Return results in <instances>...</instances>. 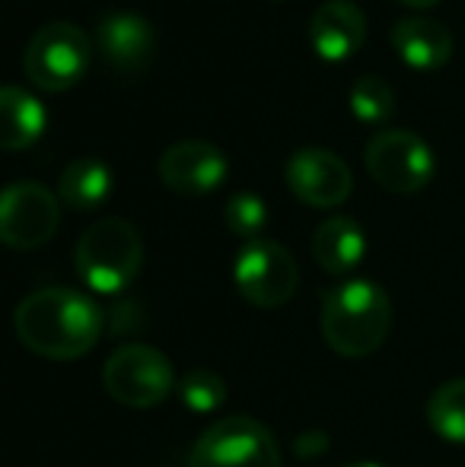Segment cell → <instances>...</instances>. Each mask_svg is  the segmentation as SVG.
I'll use <instances>...</instances> for the list:
<instances>
[{
  "label": "cell",
  "mask_w": 465,
  "mask_h": 467,
  "mask_svg": "<svg viewBox=\"0 0 465 467\" xmlns=\"http://www.w3.org/2000/svg\"><path fill=\"white\" fill-rule=\"evenodd\" d=\"M109 194H112V169L93 156L74 160L58 182V197L70 210H96L109 201Z\"/></svg>",
  "instance_id": "cell-17"
},
{
  "label": "cell",
  "mask_w": 465,
  "mask_h": 467,
  "mask_svg": "<svg viewBox=\"0 0 465 467\" xmlns=\"http://www.w3.org/2000/svg\"><path fill=\"white\" fill-rule=\"evenodd\" d=\"M93 38L68 19L45 23L23 51V70L42 93H64L87 77L93 64Z\"/></svg>",
  "instance_id": "cell-4"
},
{
  "label": "cell",
  "mask_w": 465,
  "mask_h": 467,
  "mask_svg": "<svg viewBox=\"0 0 465 467\" xmlns=\"http://www.w3.org/2000/svg\"><path fill=\"white\" fill-rule=\"evenodd\" d=\"M287 188L303 203L319 210L342 207L354 191V175L348 162L325 147H300L284 166Z\"/></svg>",
  "instance_id": "cell-10"
},
{
  "label": "cell",
  "mask_w": 465,
  "mask_h": 467,
  "mask_svg": "<svg viewBox=\"0 0 465 467\" xmlns=\"http://www.w3.org/2000/svg\"><path fill=\"white\" fill-rule=\"evenodd\" d=\"M188 467H284L274 432L255 417H224L211 423L188 451Z\"/></svg>",
  "instance_id": "cell-5"
},
{
  "label": "cell",
  "mask_w": 465,
  "mask_h": 467,
  "mask_svg": "<svg viewBox=\"0 0 465 467\" xmlns=\"http://www.w3.org/2000/svg\"><path fill=\"white\" fill-rule=\"evenodd\" d=\"M366 254V235L351 216H332L312 233V258L325 274H351Z\"/></svg>",
  "instance_id": "cell-15"
},
{
  "label": "cell",
  "mask_w": 465,
  "mask_h": 467,
  "mask_svg": "<svg viewBox=\"0 0 465 467\" xmlns=\"http://www.w3.org/2000/svg\"><path fill=\"white\" fill-rule=\"evenodd\" d=\"M109 398L134 410L156 407L175 391V369L163 350L150 344H124L102 366Z\"/></svg>",
  "instance_id": "cell-6"
},
{
  "label": "cell",
  "mask_w": 465,
  "mask_h": 467,
  "mask_svg": "<svg viewBox=\"0 0 465 467\" xmlns=\"http://www.w3.org/2000/svg\"><path fill=\"white\" fill-rule=\"evenodd\" d=\"M392 327V302L373 280H344L322 296V337L351 359L370 357L386 344Z\"/></svg>",
  "instance_id": "cell-2"
},
{
  "label": "cell",
  "mask_w": 465,
  "mask_h": 467,
  "mask_svg": "<svg viewBox=\"0 0 465 467\" xmlns=\"http://www.w3.org/2000/svg\"><path fill=\"white\" fill-rule=\"evenodd\" d=\"M160 182L182 197H205L224 185L230 162L211 140H175L156 162Z\"/></svg>",
  "instance_id": "cell-11"
},
{
  "label": "cell",
  "mask_w": 465,
  "mask_h": 467,
  "mask_svg": "<svg viewBox=\"0 0 465 467\" xmlns=\"http://www.w3.org/2000/svg\"><path fill=\"white\" fill-rule=\"evenodd\" d=\"M143 265V239L134 223L106 216L83 229L74 248V271L93 293L115 296L128 289Z\"/></svg>",
  "instance_id": "cell-3"
},
{
  "label": "cell",
  "mask_w": 465,
  "mask_h": 467,
  "mask_svg": "<svg viewBox=\"0 0 465 467\" xmlns=\"http://www.w3.org/2000/svg\"><path fill=\"white\" fill-rule=\"evenodd\" d=\"M224 223L233 235L239 239L252 242V239H261V229L268 226V207L259 194L252 191H239L227 201L224 207Z\"/></svg>",
  "instance_id": "cell-21"
},
{
  "label": "cell",
  "mask_w": 465,
  "mask_h": 467,
  "mask_svg": "<svg viewBox=\"0 0 465 467\" xmlns=\"http://www.w3.org/2000/svg\"><path fill=\"white\" fill-rule=\"evenodd\" d=\"M428 423L443 442L465 445V379L447 381L430 394Z\"/></svg>",
  "instance_id": "cell-18"
},
{
  "label": "cell",
  "mask_w": 465,
  "mask_h": 467,
  "mask_svg": "<svg viewBox=\"0 0 465 467\" xmlns=\"http://www.w3.org/2000/svg\"><path fill=\"white\" fill-rule=\"evenodd\" d=\"M233 283L255 308H280L291 302L300 283L293 254L274 239H252L239 248L233 261Z\"/></svg>",
  "instance_id": "cell-7"
},
{
  "label": "cell",
  "mask_w": 465,
  "mask_h": 467,
  "mask_svg": "<svg viewBox=\"0 0 465 467\" xmlns=\"http://www.w3.org/2000/svg\"><path fill=\"white\" fill-rule=\"evenodd\" d=\"M61 197L38 182H13L0 197V239L13 252H36L61 223Z\"/></svg>",
  "instance_id": "cell-9"
},
{
  "label": "cell",
  "mask_w": 465,
  "mask_h": 467,
  "mask_svg": "<svg viewBox=\"0 0 465 467\" xmlns=\"http://www.w3.org/2000/svg\"><path fill=\"white\" fill-rule=\"evenodd\" d=\"M366 42V16L354 0H325L310 19V45L325 61H348Z\"/></svg>",
  "instance_id": "cell-13"
},
{
  "label": "cell",
  "mask_w": 465,
  "mask_h": 467,
  "mask_svg": "<svg viewBox=\"0 0 465 467\" xmlns=\"http://www.w3.org/2000/svg\"><path fill=\"white\" fill-rule=\"evenodd\" d=\"M402 4L415 6V10H428V6H437L440 0H402Z\"/></svg>",
  "instance_id": "cell-22"
},
{
  "label": "cell",
  "mask_w": 465,
  "mask_h": 467,
  "mask_svg": "<svg viewBox=\"0 0 465 467\" xmlns=\"http://www.w3.org/2000/svg\"><path fill=\"white\" fill-rule=\"evenodd\" d=\"M179 400L192 413H214L227 404V381L211 369H188L175 385Z\"/></svg>",
  "instance_id": "cell-19"
},
{
  "label": "cell",
  "mask_w": 465,
  "mask_h": 467,
  "mask_svg": "<svg viewBox=\"0 0 465 467\" xmlns=\"http://www.w3.org/2000/svg\"><path fill=\"white\" fill-rule=\"evenodd\" d=\"M96 48L102 51V57L112 64V70H118V74H137L153 57L156 29L141 13H109L96 26Z\"/></svg>",
  "instance_id": "cell-12"
},
{
  "label": "cell",
  "mask_w": 465,
  "mask_h": 467,
  "mask_svg": "<svg viewBox=\"0 0 465 467\" xmlns=\"http://www.w3.org/2000/svg\"><path fill=\"white\" fill-rule=\"evenodd\" d=\"M342 467H383V464H376V462H351V464H342Z\"/></svg>",
  "instance_id": "cell-23"
},
{
  "label": "cell",
  "mask_w": 465,
  "mask_h": 467,
  "mask_svg": "<svg viewBox=\"0 0 465 467\" xmlns=\"http://www.w3.org/2000/svg\"><path fill=\"white\" fill-rule=\"evenodd\" d=\"M392 48L408 67L437 70L453 57V36L440 19L405 16L392 26Z\"/></svg>",
  "instance_id": "cell-14"
},
{
  "label": "cell",
  "mask_w": 465,
  "mask_h": 467,
  "mask_svg": "<svg viewBox=\"0 0 465 467\" xmlns=\"http://www.w3.org/2000/svg\"><path fill=\"white\" fill-rule=\"evenodd\" d=\"M366 172L392 194H415L434 179L437 160L417 134L405 128H386L366 143Z\"/></svg>",
  "instance_id": "cell-8"
},
{
  "label": "cell",
  "mask_w": 465,
  "mask_h": 467,
  "mask_svg": "<svg viewBox=\"0 0 465 467\" xmlns=\"http://www.w3.org/2000/svg\"><path fill=\"white\" fill-rule=\"evenodd\" d=\"M0 115H4V150L19 153V150L32 147L38 137L45 134L48 124V111L32 93H26L23 87H4L0 89Z\"/></svg>",
  "instance_id": "cell-16"
},
{
  "label": "cell",
  "mask_w": 465,
  "mask_h": 467,
  "mask_svg": "<svg viewBox=\"0 0 465 467\" xmlns=\"http://www.w3.org/2000/svg\"><path fill=\"white\" fill-rule=\"evenodd\" d=\"M392 109H396V96H392V87L379 74H364V77H357V80H354L351 111L364 124L389 121Z\"/></svg>",
  "instance_id": "cell-20"
},
{
  "label": "cell",
  "mask_w": 465,
  "mask_h": 467,
  "mask_svg": "<svg viewBox=\"0 0 465 467\" xmlns=\"http://www.w3.org/2000/svg\"><path fill=\"white\" fill-rule=\"evenodd\" d=\"M13 327L26 350L36 357L68 359L87 357L102 337V312L90 296L68 286H45L16 306Z\"/></svg>",
  "instance_id": "cell-1"
}]
</instances>
